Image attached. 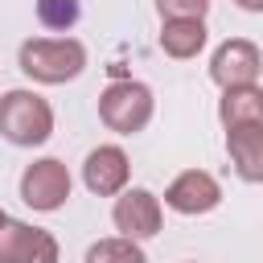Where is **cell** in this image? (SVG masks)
<instances>
[{"mask_svg": "<svg viewBox=\"0 0 263 263\" xmlns=\"http://www.w3.org/2000/svg\"><path fill=\"white\" fill-rule=\"evenodd\" d=\"M259 70H263V53L255 41L247 37H230L222 41L214 53H210V78L226 90V86H247V82H259Z\"/></svg>", "mask_w": 263, "mask_h": 263, "instance_id": "cell-8", "label": "cell"}, {"mask_svg": "<svg viewBox=\"0 0 263 263\" xmlns=\"http://www.w3.org/2000/svg\"><path fill=\"white\" fill-rule=\"evenodd\" d=\"M132 181V160L119 144H99L86 152L82 160V185L95 193V197H115L123 193Z\"/></svg>", "mask_w": 263, "mask_h": 263, "instance_id": "cell-9", "label": "cell"}, {"mask_svg": "<svg viewBox=\"0 0 263 263\" xmlns=\"http://www.w3.org/2000/svg\"><path fill=\"white\" fill-rule=\"evenodd\" d=\"M58 259H62V247L49 230L16 218L0 222V263H58Z\"/></svg>", "mask_w": 263, "mask_h": 263, "instance_id": "cell-6", "label": "cell"}, {"mask_svg": "<svg viewBox=\"0 0 263 263\" xmlns=\"http://www.w3.org/2000/svg\"><path fill=\"white\" fill-rule=\"evenodd\" d=\"M226 156H230L238 181L259 185L263 181V127H255V123L226 127Z\"/></svg>", "mask_w": 263, "mask_h": 263, "instance_id": "cell-10", "label": "cell"}, {"mask_svg": "<svg viewBox=\"0 0 263 263\" xmlns=\"http://www.w3.org/2000/svg\"><path fill=\"white\" fill-rule=\"evenodd\" d=\"M4 218H8V214H4V210H0V222H4Z\"/></svg>", "mask_w": 263, "mask_h": 263, "instance_id": "cell-17", "label": "cell"}, {"mask_svg": "<svg viewBox=\"0 0 263 263\" xmlns=\"http://www.w3.org/2000/svg\"><path fill=\"white\" fill-rule=\"evenodd\" d=\"M156 12H160V21L164 16H205L210 0H156Z\"/></svg>", "mask_w": 263, "mask_h": 263, "instance_id": "cell-15", "label": "cell"}, {"mask_svg": "<svg viewBox=\"0 0 263 263\" xmlns=\"http://www.w3.org/2000/svg\"><path fill=\"white\" fill-rule=\"evenodd\" d=\"M164 205H168L173 214H185V218L210 214V210L222 205V185H218V177L205 173V168H185V173H177V177L168 181Z\"/></svg>", "mask_w": 263, "mask_h": 263, "instance_id": "cell-7", "label": "cell"}, {"mask_svg": "<svg viewBox=\"0 0 263 263\" xmlns=\"http://www.w3.org/2000/svg\"><path fill=\"white\" fill-rule=\"evenodd\" d=\"M70 189H74L70 168L58 156H41V160L25 164V173H21V201L29 210H37V214L62 210L70 201Z\"/></svg>", "mask_w": 263, "mask_h": 263, "instance_id": "cell-4", "label": "cell"}, {"mask_svg": "<svg viewBox=\"0 0 263 263\" xmlns=\"http://www.w3.org/2000/svg\"><path fill=\"white\" fill-rule=\"evenodd\" d=\"M160 49L177 62H189L205 49L210 41V29H205V16H164L160 21Z\"/></svg>", "mask_w": 263, "mask_h": 263, "instance_id": "cell-11", "label": "cell"}, {"mask_svg": "<svg viewBox=\"0 0 263 263\" xmlns=\"http://www.w3.org/2000/svg\"><path fill=\"white\" fill-rule=\"evenodd\" d=\"M78 16H82V4H78V0H37V21H41L45 29H53V33L74 29Z\"/></svg>", "mask_w": 263, "mask_h": 263, "instance_id": "cell-14", "label": "cell"}, {"mask_svg": "<svg viewBox=\"0 0 263 263\" xmlns=\"http://www.w3.org/2000/svg\"><path fill=\"white\" fill-rule=\"evenodd\" d=\"M82 263H148V255H144V247H140L136 238L111 234V238H99V242H90Z\"/></svg>", "mask_w": 263, "mask_h": 263, "instance_id": "cell-13", "label": "cell"}, {"mask_svg": "<svg viewBox=\"0 0 263 263\" xmlns=\"http://www.w3.org/2000/svg\"><path fill=\"white\" fill-rule=\"evenodd\" d=\"M16 66L25 78H33L41 86H62L86 70V45L66 33L62 37H29L16 49Z\"/></svg>", "mask_w": 263, "mask_h": 263, "instance_id": "cell-1", "label": "cell"}, {"mask_svg": "<svg viewBox=\"0 0 263 263\" xmlns=\"http://www.w3.org/2000/svg\"><path fill=\"white\" fill-rule=\"evenodd\" d=\"M111 222H115V230H119L123 238L144 242V238L160 234V226H164V205H160V197H156L152 189H144V185H127L123 193H115Z\"/></svg>", "mask_w": 263, "mask_h": 263, "instance_id": "cell-5", "label": "cell"}, {"mask_svg": "<svg viewBox=\"0 0 263 263\" xmlns=\"http://www.w3.org/2000/svg\"><path fill=\"white\" fill-rule=\"evenodd\" d=\"M218 119H222V127H238V123L263 127V86L259 82L226 86L222 99H218Z\"/></svg>", "mask_w": 263, "mask_h": 263, "instance_id": "cell-12", "label": "cell"}, {"mask_svg": "<svg viewBox=\"0 0 263 263\" xmlns=\"http://www.w3.org/2000/svg\"><path fill=\"white\" fill-rule=\"evenodd\" d=\"M242 12H263V0H234Z\"/></svg>", "mask_w": 263, "mask_h": 263, "instance_id": "cell-16", "label": "cell"}, {"mask_svg": "<svg viewBox=\"0 0 263 263\" xmlns=\"http://www.w3.org/2000/svg\"><path fill=\"white\" fill-rule=\"evenodd\" d=\"M0 136L12 148H41L53 136V107L33 86H12L0 95Z\"/></svg>", "mask_w": 263, "mask_h": 263, "instance_id": "cell-2", "label": "cell"}, {"mask_svg": "<svg viewBox=\"0 0 263 263\" xmlns=\"http://www.w3.org/2000/svg\"><path fill=\"white\" fill-rule=\"evenodd\" d=\"M152 115H156V99H152V86L140 78H115L99 90V119L115 136L144 132Z\"/></svg>", "mask_w": 263, "mask_h": 263, "instance_id": "cell-3", "label": "cell"}]
</instances>
